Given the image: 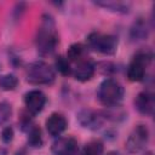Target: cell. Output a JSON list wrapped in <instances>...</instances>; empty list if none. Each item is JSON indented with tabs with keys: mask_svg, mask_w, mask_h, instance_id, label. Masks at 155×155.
Instances as JSON below:
<instances>
[{
	"mask_svg": "<svg viewBox=\"0 0 155 155\" xmlns=\"http://www.w3.org/2000/svg\"><path fill=\"white\" fill-rule=\"evenodd\" d=\"M107 155H121L120 153H117V151H109Z\"/></svg>",
	"mask_w": 155,
	"mask_h": 155,
	"instance_id": "7402d4cb",
	"label": "cell"
},
{
	"mask_svg": "<svg viewBox=\"0 0 155 155\" xmlns=\"http://www.w3.org/2000/svg\"><path fill=\"white\" fill-rule=\"evenodd\" d=\"M149 140V130L144 125H137L126 140V149L134 154L142 151Z\"/></svg>",
	"mask_w": 155,
	"mask_h": 155,
	"instance_id": "8992f818",
	"label": "cell"
},
{
	"mask_svg": "<svg viewBox=\"0 0 155 155\" xmlns=\"http://www.w3.org/2000/svg\"><path fill=\"white\" fill-rule=\"evenodd\" d=\"M87 46L103 54H114L117 48V38L110 34L93 31L87 36Z\"/></svg>",
	"mask_w": 155,
	"mask_h": 155,
	"instance_id": "277c9868",
	"label": "cell"
},
{
	"mask_svg": "<svg viewBox=\"0 0 155 155\" xmlns=\"http://www.w3.org/2000/svg\"><path fill=\"white\" fill-rule=\"evenodd\" d=\"M13 139V128L7 126L5 128H2L1 131V140L4 143H10Z\"/></svg>",
	"mask_w": 155,
	"mask_h": 155,
	"instance_id": "44dd1931",
	"label": "cell"
},
{
	"mask_svg": "<svg viewBox=\"0 0 155 155\" xmlns=\"http://www.w3.org/2000/svg\"><path fill=\"white\" fill-rule=\"evenodd\" d=\"M18 79L13 74H5L0 76V88L4 91H12L17 87Z\"/></svg>",
	"mask_w": 155,
	"mask_h": 155,
	"instance_id": "ac0fdd59",
	"label": "cell"
},
{
	"mask_svg": "<svg viewBox=\"0 0 155 155\" xmlns=\"http://www.w3.org/2000/svg\"><path fill=\"white\" fill-rule=\"evenodd\" d=\"M148 36V27L147 23L139 18L137 22L133 23L131 28V39L132 40H143Z\"/></svg>",
	"mask_w": 155,
	"mask_h": 155,
	"instance_id": "9a60e30c",
	"label": "cell"
},
{
	"mask_svg": "<svg viewBox=\"0 0 155 155\" xmlns=\"http://www.w3.org/2000/svg\"><path fill=\"white\" fill-rule=\"evenodd\" d=\"M67 119L59 113L51 114L46 120V130L53 137H57L61 133H63L67 128Z\"/></svg>",
	"mask_w": 155,
	"mask_h": 155,
	"instance_id": "7c38bea8",
	"label": "cell"
},
{
	"mask_svg": "<svg viewBox=\"0 0 155 155\" xmlns=\"http://www.w3.org/2000/svg\"><path fill=\"white\" fill-rule=\"evenodd\" d=\"M94 70H96L94 63L86 57V58H84L76 63L71 74L74 75V78L76 80L84 82V81H88L92 79V76L94 75Z\"/></svg>",
	"mask_w": 155,
	"mask_h": 155,
	"instance_id": "30bf717a",
	"label": "cell"
},
{
	"mask_svg": "<svg viewBox=\"0 0 155 155\" xmlns=\"http://www.w3.org/2000/svg\"><path fill=\"white\" fill-rule=\"evenodd\" d=\"M56 69L64 76H68L73 73V69L70 67V62L68 61L67 57L63 56H58L56 59Z\"/></svg>",
	"mask_w": 155,
	"mask_h": 155,
	"instance_id": "d6986e66",
	"label": "cell"
},
{
	"mask_svg": "<svg viewBox=\"0 0 155 155\" xmlns=\"http://www.w3.org/2000/svg\"><path fill=\"white\" fill-rule=\"evenodd\" d=\"M104 150V145L101 140L93 139L85 144L80 155H102Z\"/></svg>",
	"mask_w": 155,
	"mask_h": 155,
	"instance_id": "e0dca14e",
	"label": "cell"
},
{
	"mask_svg": "<svg viewBox=\"0 0 155 155\" xmlns=\"http://www.w3.org/2000/svg\"><path fill=\"white\" fill-rule=\"evenodd\" d=\"M58 44V33L54 19L51 15L44 13L41 16L40 25L35 36L36 50L41 56H48L53 53Z\"/></svg>",
	"mask_w": 155,
	"mask_h": 155,
	"instance_id": "6da1fadb",
	"label": "cell"
},
{
	"mask_svg": "<svg viewBox=\"0 0 155 155\" xmlns=\"http://www.w3.org/2000/svg\"><path fill=\"white\" fill-rule=\"evenodd\" d=\"M151 57H153L151 53L147 50L139 51L133 56L132 61L130 62V64L127 67V78L130 81L138 82L144 79L145 70L151 61Z\"/></svg>",
	"mask_w": 155,
	"mask_h": 155,
	"instance_id": "5b68a950",
	"label": "cell"
},
{
	"mask_svg": "<svg viewBox=\"0 0 155 155\" xmlns=\"http://www.w3.org/2000/svg\"><path fill=\"white\" fill-rule=\"evenodd\" d=\"M27 142L31 148H40L42 145V136L41 130L36 125H31L27 130Z\"/></svg>",
	"mask_w": 155,
	"mask_h": 155,
	"instance_id": "5bb4252c",
	"label": "cell"
},
{
	"mask_svg": "<svg viewBox=\"0 0 155 155\" xmlns=\"http://www.w3.org/2000/svg\"><path fill=\"white\" fill-rule=\"evenodd\" d=\"M12 115V108L11 104L6 101H2L0 103V126L8 121V119Z\"/></svg>",
	"mask_w": 155,
	"mask_h": 155,
	"instance_id": "ffe728a7",
	"label": "cell"
},
{
	"mask_svg": "<svg viewBox=\"0 0 155 155\" xmlns=\"http://www.w3.org/2000/svg\"><path fill=\"white\" fill-rule=\"evenodd\" d=\"M54 79L56 73L46 62H33L27 69V81L33 85H51L53 84Z\"/></svg>",
	"mask_w": 155,
	"mask_h": 155,
	"instance_id": "3957f363",
	"label": "cell"
},
{
	"mask_svg": "<svg viewBox=\"0 0 155 155\" xmlns=\"http://www.w3.org/2000/svg\"><path fill=\"white\" fill-rule=\"evenodd\" d=\"M86 51H87V47L82 44H73L69 46L68 48V52H67V58L69 62H80L81 59L86 58Z\"/></svg>",
	"mask_w": 155,
	"mask_h": 155,
	"instance_id": "4fadbf2b",
	"label": "cell"
},
{
	"mask_svg": "<svg viewBox=\"0 0 155 155\" xmlns=\"http://www.w3.org/2000/svg\"><path fill=\"white\" fill-rule=\"evenodd\" d=\"M98 6H102L109 11L113 12H120V13H127L128 12V4L125 2H120V1H96L94 2Z\"/></svg>",
	"mask_w": 155,
	"mask_h": 155,
	"instance_id": "2e32d148",
	"label": "cell"
},
{
	"mask_svg": "<svg viewBox=\"0 0 155 155\" xmlns=\"http://www.w3.org/2000/svg\"><path fill=\"white\" fill-rule=\"evenodd\" d=\"M24 104H25L27 110L30 114H33V115L39 114L46 104V96L40 90H31L25 93Z\"/></svg>",
	"mask_w": 155,
	"mask_h": 155,
	"instance_id": "ba28073f",
	"label": "cell"
},
{
	"mask_svg": "<svg viewBox=\"0 0 155 155\" xmlns=\"http://www.w3.org/2000/svg\"><path fill=\"white\" fill-rule=\"evenodd\" d=\"M76 119H78V122L82 127L87 130H92V131L101 128L104 124V115L92 109H81L78 113Z\"/></svg>",
	"mask_w": 155,
	"mask_h": 155,
	"instance_id": "52a82bcc",
	"label": "cell"
},
{
	"mask_svg": "<svg viewBox=\"0 0 155 155\" xmlns=\"http://www.w3.org/2000/svg\"><path fill=\"white\" fill-rule=\"evenodd\" d=\"M51 150L53 155H78L79 147L73 137H61L52 143Z\"/></svg>",
	"mask_w": 155,
	"mask_h": 155,
	"instance_id": "9c48e42d",
	"label": "cell"
},
{
	"mask_svg": "<svg viewBox=\"0 0 155 155\" xmlns=\"http://www.w3.org/2000/svg\"><path fill=\"white\" fill-rule=\"evenodd\" d=\"M124 87L114 79H105L101 82L97 90L98 101L108 108L117 107L124 98Z\"/></svg>",
	"mask_w": 155,
	"mask_h": 155,
	"instance_id": "7a4b0ae2",
	"label": "cell"
},
{
	"mask_svg": "<svg viewBox=\"0 0 155 155\" xmlns=\"http://www.w3.org/2000/svg\"><path fill=\"white\" fill-rule=\"evenodd\" d=\"M134 105H136V109L140 114L149 115V116L153 115L154 108H155L154 94L148 92V91H143V92L138 93L136 99H134Z\"/></svg>",
	"mask_w": 155,
	"mask_h": 155,
	"instance_id": "8fae6325",
	"label": "cell"
}]
</instances>
